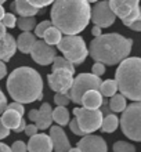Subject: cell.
Here are the masks:
<instances>
[{
  "label": "cell",
  "mask_w": 141,
  "mask_h": 152,
  "mask_svg": "<svg viewBox=\"0 0 141 152\" xmlns=\"http://www.w3.org/2000/svg\"><path fill=\"white\" fill-rule=\"evenodd\" d=\"M90 10L86 0H56L51 8V25L61 33L77 35L89 24Z\"/></svg>",
  "instance_id": "6da1fadb"
},
{
  "label": "cell",
  "mask_w": 141,
  "mask_h": 152,
  "mask_svg": "<svg viewBox=\"0 0 141 152\" xmlns=\"http://www.w3.org/2000/svg\"><path fill=\"white\" fill-rule=\"evenodd\" d=\"M7 90L14 102H35L43 98V80L36 69L20 66L8 75Z\"/></svg>",
  "instance_id": "7a4b0ae2"
},
{
  "label": "cell",
  "mask_w": 141,
  "mask_h": 152,
  "mask_svg": "<svg viewBox=\"0 0 141 152\" xmlns=\"http://www.w3.org/2000/svg\"><path fill=\"white\" fill-rule=\"evenodd\" d=\"M133 40L119 33H107L94 37L90 43L89 54L96 62L104 65H116L129 57Z\"/></svg>",
  "instance_id": "3957f363"
},
{
  "label": "cell",
  "mask_w": 141,
  "mask_h": 152,
  "mask_svg": "<svg viewBox=\"0 0 141 152\" xmlns=\"http://www.w3.org/2000/svg\"><path fill=\"white\" fill-rule=\"evenodd\" d=\"M115 82L125 98L134 102L141 100V60L138 57H127L119 64L115 73Z\"/></svg>",
  "instance_id": "277c9868"
},
{
  "label": "cell",
  "mask_w": 141,
  "mask_h": 152,
  "mask_svg": "<svg viewBox=\"0 0 141 152\" xmlns=\"http://www.w3.org/2000/svg\"><path fill=\"white\" fill-rule=\"evenodd\" d=\"M57 47L64 54L65 60H68L72 65H80L89 56L86 42L77 35H65L64 37H61Z\"/></svg>",
  "instance_id": "5b68a950"
},
{
  "label": "cell",
  "mask_w": 141,
  "mask_h": 152,
  "mask_svg": "<svg viewBox=\"0 0 141 152\" xmlns=\"http://www.w3.org/2000/svg\"><path fill=\"white\" fill-rule=\"evenodd\" d=\"M121 127L126 137L133 141H141V104L133 102L126 107L121 118Z\"/></svg>",
  "instance_id": "8992f818"
},
{
  "label": "cell",
  "mask_w": 141,
  "mask_h": 152,
  "mask_svg": "<svg viewBox=\"0 0 141 152\" xmlns=\"http://www.w3.org/2000/svg\"><path fill=\"white\" fill-rule=\"evenodd\" d=\"M101 82L102 80L98 76L93 73H80L77 75L72 82V86L69 88V100L73 101L75 104H80V100L83 94L89 90H100Z\"/></svg>",
  "instance_id": "52a82bcc"
},
{
  "label": "cell",
  "mask_w": 141,
  "mask_h": 152,
  "mask_svg": "<svg viewBox=\"0 0 141 152\" xmlns=\"http://www.w3.org/2000/svg\"><path fill=\"white\" fill-rule=\"evenodd\" d=\"M138 1L140 0H108V4L115 17H119L122 22L129 26L132 22L141 18Z\"/></svg>",
  "instance_id": "ba28073f"
},
{
  "label": "cell",
  "mask_w": 141,
  "mask_h": 152,
  "mask_svg": "<svg viewBox=\"0 0 141 152\" xmlns=\"http://www.w3.org/2000/svg\"><path fill=\"white\" fill-rule=\"evenodd\" d=\"M73 115L77 122V126L86 136L96 132L101 127L102 122V111L100 109H86V108H75Z\"/></svg>",
  "instance_id": "9c48e42d"
},
{
  "label": "cell",
  "mask_w": 141,
  "mask_h": 152,
  "mask_svg": "<svg viewBox=\"0 0 141 152\" xmlns=\"http://www.w3.org/2000/svg\"><path fill=\"white\" fill-rule=\"evenodd\" d=\"M90 20L94 22L98 28H108L115 22L116 17L109 8L108 1H98L91 10H90Z\"/></svg>",
  "instance_id": "30bf717a"
},
{
  "label": "cell",
  "mask_w": 141,
  "mask_h": 152,
  "mask_svg": "<svg viewBox=\"0 0 141 152\" xmlns=\"http://www.w3.org/2000/svg\"><path fill=\"white\" fill-rule=\"evenodd\" d=\"M48 86L53 91L66 94L73 82V73L66 69H54L53 73L47 76Z\"/></svg>",
  "instance_id": "8fae6325"
},
{
  "label": "cell",
  "mask_w": 141,
  "mask_h": 152,
  "mask_svg": "<svg viewBox=\"0 0 141 152\" xmlns=\"http://www.w3.org/2000/svg\"><path fill=\"white\" fill-rule=\"evenodd\" d=\"M56 53L57 50L53 46H48L43 40H36L29 54L32 56V60L36 64L48 65V64H53V61L56 58Z\"/></svg>",
  "instance_id": "7c38bea8"
},
{
  "label": "cell",
  "mask_w": 141,
  "mask_h": 152,
  "mask_svg": "<svg viewBox=\"0 0 141 152\" xmlns=\"http://www.w3.org/2000/svg\"><path fill=\"white\" fill-rule=\"evenodd\" d=\"M77 149L80 152H107V142L102 137L100 136H85L79 142H77Z\"/></svg>",
  "instance_id": "4fadbf2b"
},
{
  "label": "cell",
  "mask_w": 141,
  "mask_h": 152,
  "mask_svg": "<svg viewBox=\"0 0 141 152\" xmlns=\"http://www.w3.org/2000/svg\"><path fill=\"white\" fill-rule=\"evenodd\" d=\"M48 137H50V140H51L54 152H68L69 149L72 148L68 137H66V134H65V132H64V129L60 127V126H53V127H50V136Z\"/></svg>",
  "instance_id": "5bb4252c"
},
{
  "label": "cell",
  "mask_w": 141,
  "mask_h": 152,
  "mask_svg": "<svg viewBox=\"0 0 141 152\" xmlns=\"http://www.w3.org/2000/svg\"><path fill=\"white\" fill-rule=\"evenodd\" d=\"M26 151L29 152H51L53 144L50 137L45 133H37L33 137L29 138V142L26 145Z\"/></svg>",
  "instance_id": "9a60e30c"
},
{
  "label": "cell",
  "mask_w": 141,
  "mask_h": 152,
  "mask_svg": "<svg viewBox=\"0 0 141 152\" xmlns=\"http://www.w3.org/2000/svg\"><path fill=\"white\" fill-rule=\"evenodd\" d=\"M53 109H51V105L45 102L42 104L40 109H37V115H36V119H35V126L37 127V130H46L51 126L53 123Z\"/></svg>",
  "instance_id": "2e32d148"
},
{
  "label": "cell",
  "mask_w": 141,
  "mask_h": 152,
  "mask_svg": "<svg viewBox=\"0 0 141 152\" xmlns=\"http://www.w3.org/2000/svg\"><path fill=\"white\" fill-rule=\"evenodd\" d=\"M17 51V43L12 35L6 33L3 39H0V61H8Z\"/></svg>",
  "instance_id": "e0dca14e"
},
{
  "label": "cell",
  "mask_w": 141,
  "mask_h": 152,
  "mask_svg": "<svg viewBox=\"0 0 141 152\" xmlns=\"http://www.w3.org/2000/svg\"><path fill=\"white\" fill-rule=\"evenodd\" d=\"M80 104L86 109H100V107L102 105V96L97 90H89L83 94Z\"/></svg>",
  "instance_id": "ac0fdd59"
},
{
  "label": "cell",
  "mask_w": 141,
  "mask_h": 152,
  "mask_svg": "<svg viewBox=\"0 0 141 152\" xmlns=\"http://www.w3.org/2000/svg\"><path fill=\"white\" fill-rule=\"evenodd\" d=\"M35 42H36V36L32 32H22L18 36V40H17L15 43H17V48H20L21 53L29 54L33 47V44H35Z\"/></svg>",
  "instance_id": "d6986e66"
},
{
  "label": "cell",
  "mask_w": 141,
  "mask_h": 152,
  "mask_svg": "<svg viewBox=\"0 0 141 152\" xmlns=\"http://www.w3.org/2000/svg\"><path fill=\"white\" fill-rule=\"evenodd\" d=\"M0 119H1L3 124L8 130H15V129L20 126L21 120H22V116H21L20 113L11 111V109L6 108V111L1 113V118H0Z\"/></svg>",
  "instance_id": "ffe728a7"
},
{
  "label": "cell",
  "mask_w": 141,
  "mask_h": 152,
  "mask_svg": "<svg viewBox=\"0 0 141 152\" xmlns=\"http://www.w3.org/2000/svg\"><path fill=\"white\" fill-rule=\"evenodd\" d=\"M14 7H15V12H18L21 17H35L39 12V10L32 7L26 0H15Z\"/></svg>",
  "instance_id": "44dd1931"
},
{
  "label": "cell",
  "mask_w": 141,
  "mask_h": 152,
  "mask_svg": "<svg viewBox=\"0 0 141 152\" xmlns=\"http://www.w3.org/2000/svg\"><path fill=\"white\" fill-rule=\"evenodd\" d=\"M53 120L56 122L58 126H65L69 123V111L66 109V107H57L51 113Z\"/></svg>",
  "instance_id": "7402d4cb"
},
{
  "label": "cell",
  "mask_w": 141,
  "mask_h": 152,
  "mask_svg": "<svg viewBox=\"0 0 141 152\" xmlns=\"http://www.w3.org/2000/svg\"><path fill=\"white\" fill-rule=\"evenodd\" d=\"M118 124H119V119H118L116 115L113 113H108V115L102 118V122H101V130L104 133H113L118 129Z\"/></svg>",
  "instance_id": "603a6c76"
},
{
  "label": "cell",
  "mask_w": 141,
  "mask_h": 152,
  "mask_svg": "<svg viewBox=\"0 0 141 152\" xmlns=\"http://www.w3.org/2000/svg\"><path fill=\"white\" fill-rule=\"evenodd\" d=\"M98 91H100L101 96H104V97H112V96H115V94H116V91H118L116 82H115L113 79L102 80Z\"/></svg>",
  "instance_id": "cb8c5ba5"
},
{
  "label": "cell",
  "mask_w": 141,
  "mask_h": 152,
  "mask_svg": "<svg viewBox=\"0 0 141 152\" xmlns=\"http://www.w3.org/2000/svg\"><path fill=\"white\" fill-rule=\"evenodd\" d=\"M61 37H62V35H61L60 31L57 28H54V26H50V28L45 32V35H43V39H45L43 42L47 43L48 46H54V44L60 43Z\"/></svg>",
  "instance_id": "d4e9b609"
},
{
  "label": "cell",
  "mask_w": 141,
  "mask_h": 152,
  "mask_svg": "<svg viewBox=\"0 0 141 152\" xmlns=\"http://www.w3.org/2000/svg\"><path fill=\"white\" fill-rule=\"evenodd\" d=\"M127 107L126 104V98L122 94H115V96L111 97V101H109V109L112 112H123L125 108Z\"/></svg>",
  "instance_id": "484cf974"
},
{
  "label": "cell",
  "mask_w": 141,
  "mask_h": 152,
  "mask_svg": "<svg viewBox=\"0 0 141 152\" xmlns=\"http://www.w3.org/2000/svg\"><path fill=\"white\" fill-rule=\"evenodd\" d=\"M18 28L24 32H31L36 26V18L35 17H21L20 20H17Z\"/></svg>",
  "instance_id": "4316f807"
},
{
  "label": "cell",
  "mask_w": 141,
  "mask_h": 152,
  "mask_svg": "<svg viewBox=\"0 0 141 152\" xmlns=\"http://www.w3.org/2000/svg\"><path fill=\"white\" fill-rule=\"evenodd\" d=\"M54 69H66L69 72H75V66H73L68 60H65L64 57H56L53 61V71Z\"/></svg>",
  "instance_id": "83f0119b"
},
{
  "label": "cell",
  "mask_w": 141,
  "mask_h": 152,
  "mask_svg": "<svg viewBox=\"0 0 141 152\" xmlns=\"http://www.w3.org/2000/svg\"><path fill=\"white\" fill-rule=\"evenodd\" d=\"M113 152H136V147L126 141H116L112 147Z\"/></svg>",
  "instance_id": "f1b7e54d"
},
{
  "label": "cell",
  "mask_w": 141,
  "mask_h": 152,
  "mask_svg": "<svg viewBox=\"0 0 141 152\" xmlns=\"http://www.w3.org/2000/svg\"><path fill=\"white\" fill-rule=\"evenodd\" d=\"M1 24H3L4 28H15V24H17V18L14 14L11 12H8V14H4L1 21H0Z\"/></svg>",
  "instance_id": "f546056e"
},
{
  "label": "cell",
  "mask_w": 141,
  "mask_h": 152,
  "mask_svg": "<svg viewBox=\"0 0 141 152\" xmlns=\"http://www.w3.org/2000/svg\"><path fill=\"white\" fill-rule=\"evenodd\" d=\"M50 26H53L50 21H42L40 24H36V26H35V36L43 37L45 32L50 28Z\"/></svg>",
  "instance_id": "4dcf8cb0"
},
{
  "label": "cell",
  "mask_w": 141,
  "mask_h": 152,
  "mask_svg": "<svg viewBox=\"0 0 141 152\" xmlns=\"http://www.w3.org/2000/svg\"><path fill=\"white\" fill-rule=\"evenodd\" d=\"M54 102L57 104V107H66L71 102L68 94H61V93H56L54 96Z\"/></svg>",
  "instance_id": "1f68e13d"
},
{
  "label": "cell",
  "mask_w": 141,
  "mask_h": 152,
  "mask_svg": "<svg viewBox=\"0 0 141 152\" xmlns=\"http://www.w3.org/2000/svg\"><path fill=\"white\" fill-rule=\"evenodd\" d=\"M32 7L37 8V10H40L42 7H46V6H48V4H51L54 0H26Z\"/></svg>",
  "instance_id": "d6a6232c"
},
{
  "label": "cell",
  "mask_w": 141,
  "mask_h": 152,
  "mask_svg": "<svg viewBox=\"0 0 141 152\" xmlns=\"http://www.w3.org/2000/svg\"><path fill=\"white\" fill-rule=\"evenodd\" d=\"M91 72H93V75H96V76L100 77L101 75H104L105 73V65L101 64V62H94V65L91 66Z\"/></svg>",
  "instance_id": "836d02e7"
},
{
  "label": "cell",
  "mask_w": 141,
  "mask_h": 152,
  "mask_svg": "<svg viewBox=\"0 0 141 152\" xmlns=\"http://www.w3.org/2000/svg\"><path fill=\"white\" fill-rule=\"evenodd\" d=\"M11 152H28L26 151V144H25L24 141H15L14 144L10 147Z\"/></svg>",
  "instance_id": "e575fe53"
},
{
  "label": "cell",
  "mask_w": 141,
  "mask_h": 152,
  "mask_svg": "<svg viewBox=\"0 0 141 152\" xmlns=\"http://www.w3.org/2000/svg\"><path fill=\"white\" fill-rule=\"evenodd\" d=\"M7 109H11V111H14V112L20 113L21 116H22V115L25 113L24 105L20 104V102H11V104H8V105H7Z\"/></svg>",
  "instance_id": "d590c367"
},
{
  "label": "cell",
  "mask_w": 141,
  "mask_h": 152,
  "mask_svg": "<svg viewBox=\"0 0 141 152\" xmlns=\"http://www.w3.org/2000/svg\"><path fill=\"white\" fill-rule=\"evenodd\" d=\"M69 129H71V132L73 133V134H76V136H86L85 133L82 132L80 129H79V126H77V122L76 119H72L69 120Z\"/></svg>",
  "instance_id": "8d00e7d4"
},
{
  "label": "cell",
  "mask_w": 141,
  "mask_h": 152,
  "mask_svg": "<svg viewBox=\"0 0 141 152\" xmlns=\"http://www.w3.org/2000/svg\"><path fill=\"white\" fill-rule=\"evenodd\" d=\"M24 132H25V134L31 138V137H33L35 134H37V127L35 126V124H26Z\"/></svg>",
  "instance_id": "74e56055"
},
{
  "label": "cell",
  "mask_w": 141,
  "mask_h": 152,
  "mask_svg": "<svg viewBox=\"0 0 141 152\" xmlns=\"http://www.w3.org/2000/svg\"><path fill=\"white\" fill-rule=\"evenodd\" d=\"M7 108V100H6V96L3 94V91L0 90V115L6 111Z\"/></svg>",
  "instance_id": "f35d334b"
},
{
  "label": "cell",
  "mask_w": 141,
  "mask_h": 152,
  "mask_svg": "<svg viewBox=\"0 0 141 152\" xmlns=\"http://www.w3.org/2000/svg\"><path fill=\"white\" fill-rule=\"evenodd\" d=\"M10 134V130H8L6 126L3 124V122H1V119H0V140H3V138H6V137Z\"/></svg>",
  "instance_id": "ab89813d"
},
{
  "label": "cell",
  "mask_w": 141,
  "mask_h": 152,
  "mask_svg": "<svg viewBox=\"0 0 141 152\" xmlns=\"http://www.w3.org/2000/svg\"><path fill=\"white\" fill-rule=\"evenodd\" d=\"M129 28L132 29V31H136V32H140L141 31V18L137 21H134V22H132V24L129 25Z\"/></svg>",
  "instance_id": "60d3db41"
},
{
  "label": "cell",
  "mask_w": 141,
  "mask_h": 152,
  "mask_svg": "<svg viewBox=\"0 0 141 152\" xmlns=\"http://www.w3.org/2000/svg\"><path fill=\"white\" fill-rule=\"evenodd\" d=\"M6 73H7V68H6V65H4L3 61H0V80L6 76Z\"/></svg>",
  "instance_id": "b9f144b4"
},
{
  "label": "cell",
  "mask_w": 141,
  "mask_h": 152,
  "mask_svg": "<svg viewBox=\"0 0 141 152\" xmlns=\"http://www.w3.org/2000/svg\"><path fill=\"white\" fill-rule=\"evenodd\" d=\"M91 33H93L94 37H98V36L102 35V33H101V28H98V26H96V25H94L93 29H91Z\"/></svg>",
  "instance_id": "7bdbcfd3"
},
{
  "label": "cell",
  "mask_w": 141,
  "mask_h": 152,
  "mask_svg": "<svg viewBox=\"0 0 141 152\" xmlns=\"http://www.w3.org/2000/svg\"><path fill=\"white\" fill-rule=\"evenodd\" d=\"M25 126H26V122H25V120L22 119V120H21V123H20V126H18V127H17L15 130H14V132H15V133L24 132V130H25Z\"/></svg>",
  "instance_id": "ee69618b"
},
{
  "label": "cell",
  "mask_w": 141,
  "mask_h": 152,
  "mask_svg": "<svg viewBox=\"0 0 141 152\" xmlns=\"http://www.w3.org/2000/svg\"><path fill=\"white\" fill-rule=\"evenodd\" d=\"M36 115H37V109H31V112H29L28 118L32 120V122H35V119H36Z\"/></svg>",
  "instance_id": "f6af8a7d"
},
{
  "label": "cell",
  "mask_w": 141,
  "mask_h": 152,
  "mask_svg": "<svg viewBox=\"0 0 141 152\" xmlns=\"http://www.w3.org/2000/svg\"><path fill=\"white\" fill-rule=\"evenodd\" d=\"M0 152H11V149H10V147L6 144H3V142H0Z\"/></svg>",
  "instance_id": "bcb514c9"
},
{
  "label": "cell",
  "mask_w": 141,
  "mask_h": 152,
  "mask_svg": "<svg viewBox=\"0 0 141 152\" xmlns=\"http://www.w3.org/2000/svg\"><path fill=\"white\" fill-rule=\"evenodd\" d=\"M6 28H4L3 26V24H1V22H0V39H3L4 37V35H6Z\"/></svg>",
  "instance_id": "7dc6e473"
},
{
  "label": "cell",
  "mask_w": 141,
  "mask_h": 152,
  "mask_svg": "<svg viewBox=\"0 0 141 152\" xmlns=\"http://www.w3.org/2000/svg\"><path fill=\"white\" fill-rule=\"evenodd\" d=\"M6 14L4 12V8H3V6H0V21H1V18H3V15Z\"/></svg>",
  "instance_id": "c3c4849f"
},
{
  "label": "cell",
  "mask_w": 141,
  "mask_h": 152,
  "mask_svg": "<svg viewBox=\"0 0 141 152\" xmlns=\"http://www.w3.org/2000/svg\"><path fill=\"white\" fill-rule=\"evenodd\" d=\"M68 152H80V151H79V149H77V148H71Z\"/></svg>",
  "instance_id": "681fc988"
},
{
  "label": "cell",
  "mask_w": 141,
  "mask_h": 152,
  "mask_svg": "<svg viewBox=\"0 0 141 152\" xmlns=\"http://www.w3.org/2000/svg\"><path fill=\"white\" fill-rule=\"evenodd\" d=\"M86 1H87V3H97L98 0H86Z\"/></svg>",
  "instance_id": "f907efd6"
},
{
  "label": "cell",
  "mask_w": 141,
  "mask_h": 152,
  "mask_svg": "<svg viewBox=\"0 0 141 152\" xmlns=\"http://www.w3.org/2000/svg\"><path fill=\"white\" fill-rule=\"evenodd\" d=\"M4 1H6V0H0V6H1V4H3Z\"/></svg>",
  "instance_id": "816d5d0a"
},
{
  "label": "cell",
  "mask_w": 141,
  "mask_h": 152,
  "mask_svg": "<svg viewBox=\"0 0 141 152\" xmlns=\"http://www.w3.org/2000/svg\"><path fill=\"white\" fill-rule=\"evenodd\" d=\"M104 1H108V0H104Z\"/></svg>",
  "instance_id": "f5cc1de1"
}]
</instances>
